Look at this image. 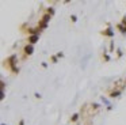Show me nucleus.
I'll use <instances>...</instances> for the list:
<instances>
[{"label": "nucleus", "mask_w": 126, "mask_h": 125, "mask_svg": "<svg viewBox=\"0 0 126 125\" xmlns=\"http://www.w3.org/2000/svg\"><path fill=\"white\" fill-rule=\"evenodd\" d=\"M6 64L8 65V68L11 69V72H14V73H18V72H19V68H18V65H16V54H12V56H10L8 59H7Z\"/></svg>", "instance_id": "f257e3e1"}, {"label": "nucleus", "mask_w": 126, "mask_h": 125, "mask_svg": "<svg viewBox=\"0 0 126 125\" xmlns=\"http://www.w3.org/2000/svg\"><path fill=\"white\" fill-rule=\"evenodd\" d=\"M50 18H52V16H50L49 14H45V15L41 18L39 23H38V29H39V30L46 29V27H47V23H49V21H50Z\"/></svg>", "instance_id": "f03ea898"}, {"label": "nucleus", "mask_w": 126, "mask_h": 125, "mask_svg": "<svg viewBox=\"0 0 126 125\" xmlns=\"http://www.w3.org/2000/svg\"><path fill=\"white\" fill-rule=\"evenodd\" d=\"M25 54L26 56H31V54L34 53V45H30V43H27V45L25 46Z\"/></svg>", "instance_id": "7ed1b4c3"}, {"label": "nucleus", "mask_w": 126, "mask_h": 125, "mask_svg": "<svg viewBox=\"0 0 126 125\" xmlns=\"http://www.w3.org/2000/svg\"><path fill=\"white\" fill-rule=\"evenodd\" d=\"M102 34L107 35V37H114V31H112L111 27H107L106 30H103V31H102Z\"/></svg>", "instance_id": "20e7f679"}, {"label": "nucleus", "mask_w": 126, "mask_h": 125, "mask_svg": "<svg viewBox=\"0 0 126 125\" xmlns=\"http://www.w3.org/2000/svg\"><path fill=\"white\" fill-rule=\"evenodd\" d=\"M38 40H39V35H30V37H29V43H30V45H34Z\"/></svg>", "instance_id": "39448f33"}, {"label": "nucleus", "mask_w": 126, "mask_h": 125, "mask_svg": "<svg viewBox=\"0 0 126 125\" xmlns=\"http://www.w3.org/2000/svg\"><path fill=\"white\" fill-rule=\"evenodd\" d=\"M122 92V90H114V91L110 92V98H118Z\"/></svg>", "instance_id": "423d86ee"}, {"label": "nucleus", "mask_w": 126, "mask_h": 125, "mask_svg": "<svg viewBox=\"0 0 126 125\" xmlns=\"http://www.w3.org/2000/svg\"><path fill=\"white\" fill-rule=\"evenodd\" d=\"M77 120H79V113H75L73 116L71 117V121H72V122H76Z\"/></svg>", "instance_id": "0eeeda50"}, {"label": "nucleus", "mask_w": 126, "mask_h": 125, "mask_svg": "<svg viewBox=\"0 0 126 125\" xmlns=\"http://www.w3.org/2000/svg\"><path fill=\"white\" fill-rule=\"evenodd\" d=\"M46 14H49L50 16H52V15H54V8H53V7L47 8V12H46Z\"/></svg>", "instance_id": "6e6552de"}, {"label": "nucleus", "mask_w": 126, "mask_h": 125, "mask_svg": "<svg viewBox=\"0 0 126 125\" xmlns=\"http://www.w3.org/2000/svg\"><path fill=\"white\" fill-rule=\"evenodd\" d=\"M50 59H52V61H53V62H57V61H58V57H57V56H52Z\"/></svg>", "instance_id": "1a4fd4ad"}, {"label": "nucleus", "mask_w": 126, "mask_h": 125, "mask_svg": "<svg viewBox=\"0 0 126 125\" xmlns=\"http://www.w3.org/2000/svg\"><path fill=\"white\" fill-rule=\"evenodd\" d=\"M92 107H94V109H96V110H98V109L100 107V106H99L98 103H94V105H92Z\"/></svg>", "instance_id": "9d476101"}, {"label": "nucleus", "mask_w": 126, "mask_h": 125, "mask_svg": "<svg viewBox=\"0 0 126 125\" xmlns=\"http://www.w3.org/2000/svg\"><path fill=\"white\" fill-rule=\"evenodd\" d=\"M103 59L106 60V61H109V60H110V56H109V54H104V56H103Z\"/></svg>", "instance_id": "9b49d317"}, {"label": "nucleus", "mask_w": 126, "mask_h": 125, "mask_svg": "<svg viewBox=\"0 0 126 125\" xmlns=\"http://www.w3.org/2000/svg\"><path fill=\"white\" fill-rule=\"evenodd\" d=\"M57 57H58V59H60V57H64V53H63V52H58V53H57Z\"/></svg>", "instance_id": "f8f14e48"}, {"label": "nucleus", "mask_w": 126, "mask_h": 125, "mask_svg": "<svg viewBox=\"0 0 126 125\" xmlns=\"http://www.w3.org/2000/svg\"><path fill=\"white\" fill-rule=\"evenodd\" d=\"M76 19H77L76 15H72V16H71V21H72V22H76Z\"/></svg>", "instance_id": "ddd939ff"}, {"label": "nucleus", "mask_w": 126, "mask_h": 125, "mask_svg": "<svg viewBox=\"0 0 126 125\" xmlns=\"http://www.w3.org/2000/svg\"><path fill=\"white\" fill-rule=\"evenodd\" d=\"M102 101H103L104 103H107V105H109V101H107V99H106V98H104V97H102ZM109 106H110V105H109Z\"/></svg>", "instance_id": "4468645a"}, {"label": "nucleus", "mask_w": 126, "mask_h": 125, "mask_svg": "<svg viewBox=\"0 0 126 125\" xmlns=\"http://www.w3.org/2000/svg\"><path fill=\"white\" fill-rule=\"evenodd\" d=\"M19 125H25V121H23V120H22V121L19 122Z\"/></svg>", "instance_id": "2eb2a0df"}]
</instances>
